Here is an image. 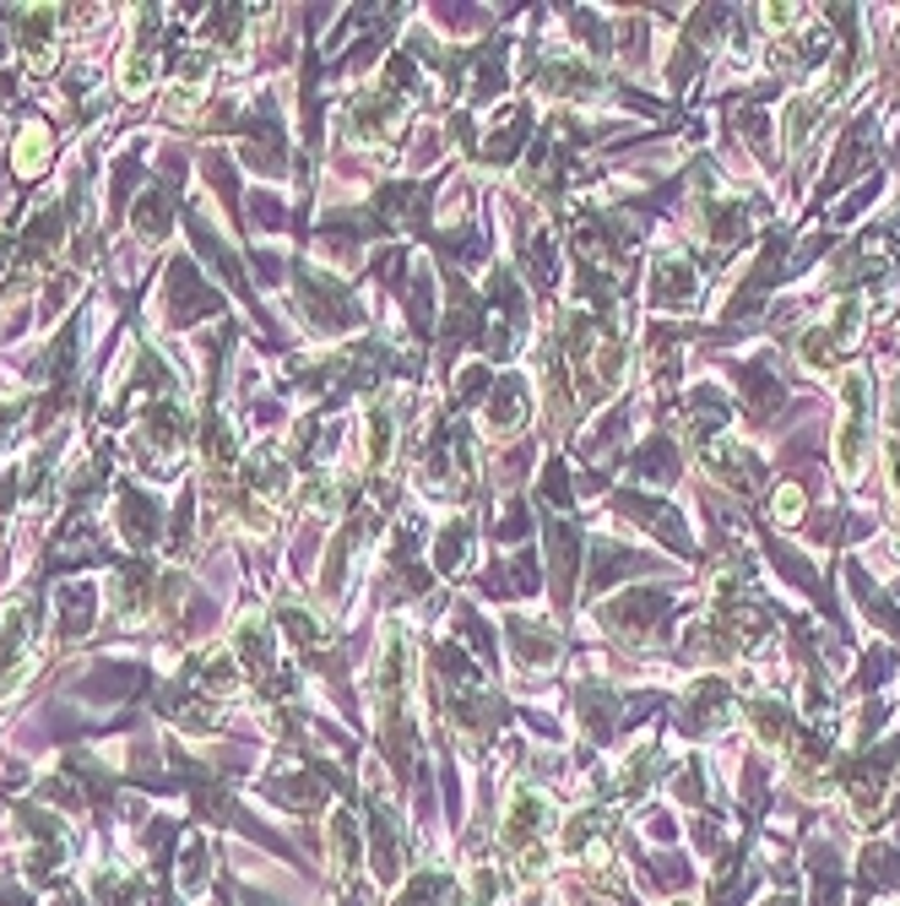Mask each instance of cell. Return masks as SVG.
Wrapping results in <instances>:
<instances>
[{
  "label": "cell",
  "mask_w": 900,
  "mask_h": 906,
  "mask_svg": "<svg viewBox=\"0 0 900 906\" xmlns=\"http://www.w3.org/2000/svg\"><path fill=\"white\" fill-rule=\"evenodd\" d=\"M868 461V375H846V429H840V467L857 478Z\"/></svg>",
  "instance_id": "1"
},
{
  "label": "cell",
  "mask_w": 900,
  "mask_h": 906,
  "mask_svg": "<svg viewBox=\"0 0 900 906\" xmlns=\"http://www.w3.org/2000/svg\"><path fill=\"white\" fill-rule=\"evenodd\" d=\"M797 511H803V494L797 489H781V521H792Z\"/></svg>",
  "instance_id": "2"
}]
</instances>
